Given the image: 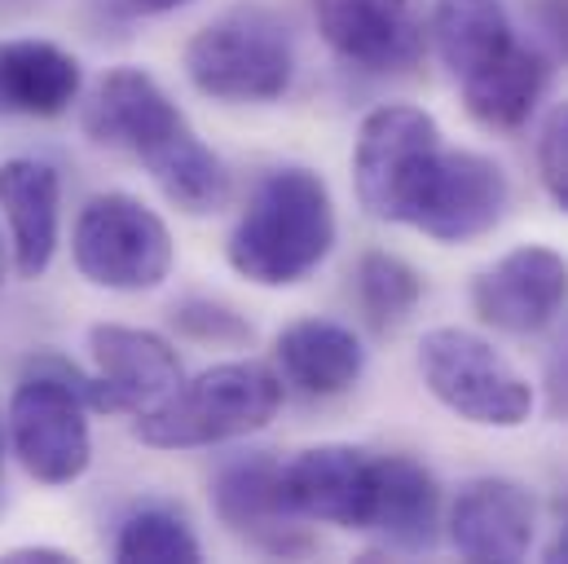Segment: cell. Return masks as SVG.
Returning <instances> with one entry per match:
<instances>
[{
  "instance_id": "cell-1",
  "label": "cell",
  "mask_w": 568,
  "mask_h": 564,
  "mask_svg": "<svg viewBox=\"0 0 568 564\" xmlns=\"http://www.w3.org/2000/svg\"><path fill=\"white\" fill-rule=\"evenodd\" d=\"M84 133L106 150L133 154L168 203L190 216H207L230 203V172L221 154L199 141L181 107L142 67H115L102 75L84 107Z\"/></svg>"
},
{
  "instance_id": "cell-2",
  "label": "cell",
  "mask_w": 568,
  "mask_h": 564,
  "mask_svg": "<svg viewBox=\"0 0 568 564\" xmlns=\"http://www.w3.org/2000/svg\"><path fill=\"white\" fill-rule=\"evenodd\" d=\"M335 248V203L313 168H274L256 181L234 234L230 265L256 286H295Z\"/></svg>"
},
{
  "instance_id": "cell-3",
  "label": "cell",
  "mask_w": 568,
  "mask_h": 564,
  "mask_svg": "<svg viewBox=\"0 0 568 564\" xmlns=\"http://www.w3.org/2000/svg\"><path fill=\"white\" fill-rule=\"evenodd\" d=\"M283 406V375L261 362H221L154 411L138 415V436L154 450H199L261 432Z\"/></svg>"
},
{
  "instance_id": "cell-4",
  "label": "cell",
  "mask_w": 568,
  "mask_h": 564,
  "mask_svg": "<svg viewBox=\"0 0 568 564\" xmlns=\"http://www.w3.org/2000/svg\"><path fill=\"white\" fill-rule=\"evenodd\" d=\"M89 375H80L67 357L40 353L27 362V375L18 380L9 397V441L27 476L40 485H71L89 472L93 436H89V402H84Z\"/></svg>"
},
{
  "instance_id": "cell-5",
  "label": "cell",
  "mask_w": 568,
  "mask_h": 564,
  "mask_svg": "<svg viewBox=\"0 0 568 564\" xmlns=\"http://www.w3.org/2000/svg\"><path fill=\"white\" fill-rule=\"evenodd\" d=\"M185 75L212 102H278L295 80V49L283 18L261 4L212 18L185 44Z\"/></svg>"
},
{
  "instance_id": "cell-6",
  "label": "cell",
  "mask_w": 568,
  "mask_h": 564,
  "mask_svg": "<svg viewBox=\"0 0 568 564\" xmlns=\"http://www.w3.org/2000/svg\"><path fill=\"white\" fill-rule=\"evenodd\" d=\"M419 375L427 393L467 423L520 427L534 415V384L476 331H427L419 340Z\"/></svg>"
},
{
  "instance_id": "cell-7",
  "label": "cell",
  "mask_w": 568,
  "mask_h": 564,
  "mask_svg": "<svg viewBox=\"0 0 568 564\" xmlns=\"http://www.w3.org/2000/svg\"><path fill=\"white\" fill-rule=\"evenodd\" d=\"M440 129L419 107H379L362 120L353 150V185L357 203L375 221L410 225L427 190V177L440 159Z\"/></svg>"
},
{
  "instance_id": "cell-8",
  "label": "cell",
  "mask_w": 568,
  "mask_h": 564,
  "mask_svg": "<svg viewBox=\"0 0 568 564\" xmlns=\"http://www.w3.org/2000/svg\"><path fill=\"white\" fill-rule=\"evenodd\" d=\"M80 279L106 291H150L172 274V234L154 208L133 194H93L71 234Z\"/></svg>"
},
{
  "instance_id": "cell-9",
  "label": "cell",
  "mask_w": 568,
  "mask_h": 564,
  "mask_svg": "<svg viewBox=\"0 0 568 564\" xmlns=\"http://www.w3.org/2000/svg\"><path fill=\"white\" fill-rule=\"evenodd\" d=\"M89 349H93V366H98V375H89V384H84L89 411L145 415L181 389V357L154 331L98 322L89 331Z\"/></svg>"
},
{
  "instance_id": "cell-10",
  "label": "cell",
  "mask_w": 568,
  "mask_h": 564,
  "mask_svg": "<svg viewBox=\"0 0 568 564\" xmlns=\"http://www.w3.org/2000/svg\"><path fill=\"white\" fill-rule=\"evenodd\" d=\"M568 304V261L556 248L525 243L498 256L471 282V309L503 335H534L551 326Z\"/></svg>"
},
{
  "instance_id": "cell-11",
  "label": "cell",
  "mask_w": 568,
  "mask_h": 564,
  "mask_svg": "<svg viewBox=\"0 0 568 564\" xmlns=\"http://www.w3.org/2000/svg\"><path fill=\"white\" fill-rule=\"evenodd\" d=\"M507 199H511L507 172L489 154L440 150L410 230H419L436 243H449V248L471 243V239H485L503 221Z\"/></svg>"
},
{
  "instance_id": "cell-12",
  "label": "cell",
  "mask_w": 568,
  "mask_h": 564,
  "mask_svg": "<svg viewBox=\"0 0 568 564\" xmlns=\"http://www.w3.org/2000/svg\"><path fill=\"white\" fill-rule=\"evenodd\" d=\"M283 494L300 521L371 530L375 459L357 445H308L283 463Z\"/></svg>"
},
{
  "instance_id": "cell-13",
  "label": "cell",
  "mask_w": 568,
  "mask_h": 564,
  "mask_svg": "<svg viewBox=\"0 0 568 564\" xmlns=\"http://www.w3.org/2000/svg\"><path fill=\"white\" fill-rule=\"evenodd\" d=\"M322 40L353 67L388 75L424 53V18L415 0H313Z\"/></svg>"
},
{
  "instance_id": "cell-14",
  "label": "cell",
  "mask_w": 568,
  "mask_h": 564,
  "mask_svg": "<svg viewBox=\"0 0 568 564\" xmlns=\"http://www.w3.org/2000/svg\"><path fill=\"white\" fill-rule=\"evenodd\" d=\"M538 530L534 494L507 476H476L449 507V543L467 561L511 564L529 556Z\"/></svg>"
},
{
  "instance_id": "cell-15",
  "label": "cell",
  "mask_w": 568,
  "mask_h": 564,
  "mask_svg": "<svg viewBox=\"0 0 568 564\" xmlns=\"http://www.w3.org/2000/svg\"><path fill=\"white\" fill-rule=\"evenodd\" d=\"M212 507L230 534H239L274 556L308 552V538L295 525L300 516L291 512L283 494V463L270 454H252V459L221 467V476L212 485Z\"/></svg>"
},
{
  "instance_id": "cell-16",
  "label": "cell",
  "mask_w": 568,
  "mask_h": 564,
  "mask_svg": "<svg viewBox=\"0 0 568 564\" xmlns=\"http://www.w3.org/2000/svg\"><path fill=\"white\" fill-rule=\"evenodd\" d=\"M0 212L9 225V265L18 279H40L58 252L62 225V181L44 159L0 163Z\"/></svg>"
},
{
  "instance_id": "cell-17",
  "label": "cell",
  "mask_w": 568,
  "mask_h": 564,
  "mask_svg": "<svg viewBox=\"0 0 568 564\" xmlns=\"http://www.w3.org/2000/svg\"><path fill=\"white\" fill-rule=\"evenodd\" d=\"M75 53L49 40H0V115L53 120L80 98Z\"/></svg>"
},
{
  "instance_id": "cell-18",
  "label": "cell",
  "mask_w": 568,
  "mask_h": 564,
  "mask_svg": "<svg viewBox=\"0 0 568 564\" xmlns=\"http://www.w3.org/2000/svg\"><path fill=\"white\" fill-rule=\"evenodd\" d=\"M274 362H278V375L291 389H300L308 397H335V393H348L362 380L366 349L339 322L300 318L278 335Z\"/></svg>"
},
{
  "instance_id": "cell-19",
  "label": "cell",
  "mask_w": 568,
  "mask_h": 564,
  "mask_svg": "<svg viewBox=\"0 0 568 564\" xmlns=\"http://www.w3.org/2000/svg\"><path fill=\"white\" fill-rule=\"evenodd\" d=\"M440 525L436 476L410 454L375 459V516L371 530L397 552H427Z\"/></svg>"
},
{
  "instance_id": "cell-20",
  "label": "cell",
  "mask_w": 568,
  "mask_h": 564,
  "mask_svg": "<svg viewBox=\"0 0 568 564\" xmlns=\"http://www.w3.org/2000/svg\"><path fill=\"white\" fill-rule=\"evenodd\" d=\"M432 44L445 71L467 84L494 62H503L520 40L503 0H432Z\"/></svg>"
},
{
  "instance_id": "cell-21",
  "label": "cell",
  "mask_w": 568,
  "mask_h": 564,
  "mask_svg": "<svg viewBox=\"0 0 568 564\" xmlns=\"http://www.w3.org/2000/svg\"><path fill=\"white\" fill-rule=\"evenodd\" d=\"M458 89H463V107L476 124H485L494 133H511L534 115V107L547 89V62H542V53L516 44L503 62H494L489 71H480L476 80H467Z\"/></svg>"
},
{
  "instance_id": "cell-22",
  "label": "cell",
  "mask_w": 568,
  "mask_h": 564,
  "mask_svg": "<svg viewBox=\"0 0 568 564\" xmlns=\"http://www.w3.org/2000/svg\"><path fill=\"white\" fill-rule=\"evenodd\" d=\"M424 300V279L393 252H366L357 265V304L375 331H397Z\"/></svg>"
},
{
  "instance_id": "cell-23",
  "label": "cell",
  "mask_w": 568,
  "mask_h": 564,
  "mask_svg": "<svg viewBox=\"0 0 568 564\" xmlns=\"http://www.w3.org/2000/svg\"><path fill=\"white\" fill-rule=\"evenodd\" d=\"M115 561L124 564H194L203 561V547L194 530L168 512V507H142L120 525Z\"/></svg>"
},
{
  "instance_id": "cell-24",
  "label": "cell",
  "mask_w": 568,
  "mask_h": 564,
  "mask_svg": "<svg viewBox=\"0 0 568 564\" xmlns=\"http://www.w3.org/2000/svg\"><path fill=\"white\" fill-rule=\"evenodd\" d=\"M172 326L190 340H203V344H247L252 340V322L239 318L230 304H216V300H181L172 304Z\"/></svg>"
},
{
  "instance_id": "cell-25",
  "label": "cell",
  "mask_w": 568,
  "mask_h": 564,
  "mask_svg": "<svg viewBox=\"0 0 568 564\" xmlns=\"http://www.w3.org/2000/svg\"><path fill=\"white\" fill-rule=\"evenodd\" d=\"M538 177L551 194V203L568 216V98L547 115L538 133Z\"/></svg>"
},
{
  "instance_id": "cell-26",
  "label": "cell",
  "mask_w": 568,
  "mask_h": 564,
  "mask_svg": "<svg viewBox=\"0 0 568 564\" xmlns=\"http://www.w3.org/2000/svg\"><path fill=\"white\" fill-rule=\"evenodd\" d=\"M547 384H551V411H556V415H568V335L556 344V353H551Z\"/></svg>"
},
{
  "instance_id": "cell-27",
  "label": "cell",
  "mask_w": 568,
  "mask_h": 564,
  "mask_svg": "<svg viewBox=\"0 0 568 564\" xmlns=\"http://www.w3.org/2000/svg\"><path fill=\"white\" fill-rule=\"evenodd\" d=\"M542 27L556 36V44L565 49V58H568V0H542Z\"/></svg>"
},
{
  "instance_id": "cell-28",
  "label": "cell",
  "mask_w": 568,
  "mask_h": 564,
  "mask_svg": "<svg viewBox=\"0 0 568 564\" xmlns=\"http://www.w3.org/2000/svg\"><path fill=\"white\" fill-rule=\"evenodd\" d=\"M4 561L9 564H31V561L62 564V561H71V556H67V552H58V547H13V552H4Z\"/></svg>"
},
{
  "instance_id": "cell-29",
  "label": "cell",
  "mask_w": 568,
  "mask_h": 564,
  "mask_svg": "<svg viewBox=\"0 0 568 564\" xmlns=\"http://www.w3.org/2000/svg\"><path fill=\"white\" fill-rule=\"evenodd\" d=\"M556 516H560V534H556V543L547 547V561H568V494L556 503Z\"/></svg>"
},
{
  "instance_id": "cell-30",
  "label": "cell",
  "mask_w": 568,
  "mask_h": 564,
  "mask_svg": "<svg viewBox=\"0 0 568 564\" xmlns=\"http://www.w3.org/2000/svg\"><path fill=\"white\" fill-rule=\"evenodd\" d=\"M115 4L129 9V13H172V9H181L190 0H115Z\"/></svg>"
},
{
  "instance_id": "cell-31",
  "label": "cell",
  "mask_w": 568,
  "mask_h": 564,
  "mask_svg": "<svg viewBox=\"0 0 568 564\" xmlns=\"http://www.w3.org/2000/svg\"><path fill=\"white\" fill-rule=\"evenodd\" d=\"M4 270H9V252H4V243H0V282H4Z\"/></svg>"
},
{
  "instance_id": "cell-32",
  "label": "cell",
  "mask_w": 568,
  "mask_h": 564,
  "mask_svg": "<svg viewBox=\"0 0 568 564\" xmlns=\"http://www.w3.org/2000/svg\"><path fill=\"white\" fill-rule=\"evenodd\" d=\"M0 463H4V420H0Z\"/></svg>"
}]
</instances>
